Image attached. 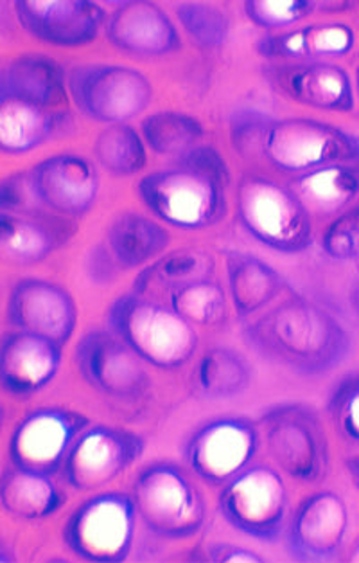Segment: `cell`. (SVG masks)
I'll list each match as a JSON object with an SVG mask.
<instances>
[{
    "instance_id": "6da1fadb",
    "label": "cell",
    "mask_w": 359,
    "mask_h": 563,
    "mask_svg": "<svg viewBox=\"0 0 359 563\" xmlns=\"http://www.w3.org/2000/svg\"><path fill=\"white\" fill-rule=\"evenodd\" d=\"M246 339L266 358L299 375H325L349 356L352 341L330 311L291 297L246 327Z\"/></svg>"
},
{
    "instance_id": "7a4b0ae2",
    "label": "cell",
    "mask_w": 359,
    "mask_h": 563,
    "mask_svg": "<svg viewBox=\"0 0 359 563\" xmlns=\"http://www.w3.org/2000/svg\"><path fill=\"white\" fill-rule=\"evenodd\" d=\"M227 164L216 150L202 146L180 155L177 166L146 175L138 184L144 206L172 228L207 229L227 211Z\"/></svg>"
},
{
    "instance_id": "3957f363",
    "label": "cell",
    "mask_w": 359,
    "mask_h": 563,
    "mask_svg": "<svg viewBox=\"0 0 359 563\" xmlns=\"http://www.w3.org/2000/svg\"><path fill=\"white\" fill-rule=\"evenodd\" d=\"M110 327L144 362L177 369L194 355L198 335L191 322L172 308L128 294L110 310Z\"/></svg>"
},
{
    "instance_id": "277c9868",
    "label": "cell",
    "mask_w": 359,
    "mask_h": 563,
    "mask_svg": "<svg viewBox=\"0 0 359 563\" xmlns=\"http://www.w3.org/2000/svg\"><path fill=\"white\" fill-rule=\"evenodd\" d=\"M237 217L257 242L277 253L296 254L310 247L311 213L284 184L246 175L237 186Z\"/></svg>"
},
{
    "instance_id": "5b68a950",
    "label": "cell",
    "mask_w": 359,
    "mask_h": 563,
    "mask_svg": "<svg viewBox=\"0 0 359 563\" xmlns=\"http://www.w3.org/2000/svg\"><path fill=\"white\" fill-rule=\"evenodd\" d=\"M132 497L144 525L166 539H189L207 519L202 492L175 465L160 463L141 472Z\"/></svg>"
},
{
    "instance_id": "8992f818",
    "label": "cell",
    "mask_w": 359,
    "mask_h": 563,
    "mask_svg": "<svg viewBox=\"0 0 359 563\" xmlns=\"http://www.w3.org/2000/svg\"><path fill=\"white\" fill-rule=\"evenodd\" d=\"M285 174H310L333 164L359 163V135L310 118L273 121L262 150Z\"/></svg>"
},
{
    "instance_id": "52a82bcc",
    "label": "cell",
    "mask_w": 359,
    "mask_h": 563,
    "mask_svg": "<svg viewBox=\"0 0 359 563\" xmlns=\"http://www.w3.org/2000/svg\"><path fill=\"white\" fill-rule=\"evenodd\" d=\"M259 426L271 457L285 474L307 485L324 479L329 470V443L315 410L301 404L273 407Z\"/></svg>"
},
{
    "instance_id": "ba28073f",
    "label": "cell",
    "mask_w": 359,
    "mask_h": 563,
    "mask_svg": "<svg viewBox=\"0 0 359 563\" xmlns=\"http://www.w3.org/2000/svg\"><path fill=\"white\" fill-rule=\"evenodd\" d=\"M69 92L87 118L103 124L137 118L153 98L148 76L126 65H81L70 73Z\"/></svg>"
},
{
    "instance_id": "9c48e42d",
    "label": "cell",
    "mask_w": 359,
    "mask_h": 563,
    "mask_svg": "<svg viewBox=\"0 0 359 563\" xmlns=\"http://www.w3.org/2000/svg\"><path fill=\"white\" fill-rule=\"evenodd\" d=\"M220 511L232 528L262 542L281 537L288 514V489L270 466H251L225 485Z\"/></svg>"
},
{
    "instance_id": "30bf717a",
    "label": "cell",
    "mask_w": 359,
    "mask_h": 563,
    "mask_svg": "<svg viewBox=\"0 0 359 563\" xmlns=\"http://www.w3.org/2000/svg\"><path fill=\"white\" fill-rule=\"evenodd\" d=\"M137 506L130 495H96L65 526V542L79 559L123 562L132 549Z\"/></svg>"
},
{
    "instance_id": "8fae6325",
    "label": "cell",
    "mask_w": 359,
    "mask_h": 563,
    "mask_svg": "<svg viewBox=\"0 0 359 563\" xmlns=\"http://www.w3.org/2000/svg\"><path fill=\"white\" fill-rule=\"evenodd\" d=\"M259 449V429L245 418L212 420L189 438V468L212 486H225L246 470Z\"/></svg>"
},
{
    "instance_id": "7c38bea8",
    "label": "cell",
    "mask_w": 359,
    "mask_h": 563,
    "mask_svg": "<svg viewBox=\"0 0 359 563\" xmlns=\"http://www.w3.org/2000/svg\"><path fill=\"white\" fill-rule=\"evenodd\" d=\"M87 426L89 420L75 410L56 407L33 410L13 430L11 463L27 472L56 474Z\"/></svg>"
},
{
    "instance_id": "4fadbf2b",
    "label": "cell",
    "mask_w": 359,
    "mask_h": 563,
    "mask_svg": "<svg viewBox=\"0 0 359 563\" xmlns=\"http://www.w3.org/2000/svg\"><path fill=\"white\" fill-rule=\"evenodd\" d=\"M76 362L85 382L110 398L135 400L146 395L152 384L143 358L106 331L85 335L76 347Z\"/></svg>"
},
{
    "instance_id": "5bb4252c",
    "label": "cell",
    "mask_w": 359,
    "mask_h": 563,
    "mask_svg": "<svg viewBox=\"0 0 359 563\" xmlns=\"http://www.w3.org/2000/svg\"><path fill=\"white\" fill-rule=\"evenodd\" d=\"M143 449V440L128 430L90 427L70 446L64 463L65 477L81 492L101 488L132 466Z\"/></svg>"
},
{
    "instance_id": "9a60e30c",
    "label": "cell",
    "mask_w": 359,
    "mask_h": 563,
    "mask_svg": "<svg viewBox=\"0 0 359 563\" xmlns=\"http://www.w3.org/2000/svg\"><path fill=\"white\" fill-rule=\"evenodd\" d=\"M16 19L33 38L58 47L94 42L104 22V10L90 0H16Z\"/></svg>"
},
{
    "instance_id": "2e32d148",
    "label": "cell",
    "mask_w": 359,
    "mask_h": 563,
    "mask_svg": "<svg viewBox=\"0 0 359 563\" xmlns=\"http://www.w3.org/2000/svg\"><path fill=\"white\" fill-rule=\"evenodd\" d=\"M27 175L36 200L59 217H83L98 198V169L81 155L45 158Z\"/></svg>"
},
{
    "instance_id": "e0dca14e",
    "label": "cell",
    "mask_w": 359,
    "mask_h": 563,
    "mask_svg": "<svg viewBox=\"0 0 359 563\" xmlns=\"http://www.w3.org/2000/svg\"><path fill=\"white\" fill-rule=\"evenodd\" d=\"M347 528L349 514L340 495H311L288 526V549L301 562H330L340 553Z\"/></svg>"
},
{
    "instance_id": "ac0fdd59",
    "label": "cell",
    "mask_w": 359,
    "mask_h": 563,
    "mask_svg": "<svg viewBox=\"0 0 359 563\" xmlns=\"http://www.w3.org/2000/svg\"><path fill=\"white\" fill-rule=\"evenodd\" d=\"M266 78L285 98L311 109L350 112L355 109V87L349 73L330 62H296L271 65Z\"/></svg>"
},
{
    "instance_id": "d6986e66",
    "label": "cell",
    "mask_w": 359,
    "mask_h": 563,
    "mask_svg": "<svg viewBox=\"0 0 359 563\" xmlns=\"http://www.w3.org/2000/svg\"><path fill=\"white\" fill-rule=\"evenodd\" d=\"M8 319L19 330L69 341L76 328L75 299L55 283L24 279L11 290Z\"/></svg>"
},
{
    "instance_id": "ffe728a7",
    "label": "cell",
    "mask_w": 359,
    "mask_h": 563,
    "mask_svg": "<svg viewBox=\"0 0 359 563\" xmlns=\"http://www.w3.org/2000/svg\"><path fill=\"white\" fill-rule=\"evenodd\" d=\"M61 364V344L33 331L5 333L0 350V382L10 395L27 396L44 389Z\"/></svg>"
},
{
    "instance_id": "44dd1931",
    "label": "cell",
    "mask_w": 359,
    "mask_h": 563,
    "mask_svg": "<svg viewBox=\"0 0 359 563\" xmlns=\"http://www.w3.org/2000/svg\"><path fill=\"white\" fill-rule=\"evenodd\" d=\"M106 35L133 56H162L180 49V36L168 13L153 2H124L110 16Z\"/></svg>"
},
{
    "instance_id": "7402d4cb",
    "label": "cell",
    "mask_w": 359,
    "mask_h": 563,
    "mask_svg": "<svg viewBox=\"0 0 359 563\" xmlns=\"http://www.w3.org/2000/svg\"><path fill=\"white\" fill-rule=\"evenodd\" d=\"M70 222L42 208L2 211L0 247L13 262H42L67 242L72 234Z\"/></svg>"
},
{
    "instance_id": "603a6c76",
    "label": "cell",
    "mask_w": 359,
    "mask_h": 563,
    "mask_svg": "<svg viewBox=\"0 0 359 563\" xmlns=\"http://www.w3.org/2000/svg\"><path fill=\"white\" fill-rule=\"evenodd\" d=\"M69 123V110L0 98V150L10 155L25 154L47 143Z\"/></svg>"
},
{
    "instance_id": "cb8c5ba5",
    "label": "cell",
    "mask_w": 359,
    "mask_h": 563,
    "mask_svg": "<svg viewBox=\"0 0 359 563\" xmlns=\"http://www.w3.org/2000/svg\"><path fill=\"white\" fill-rule=\"evenodd\" d=\"M355 31L345 22H322L284 33L265 36L257 49L266 58L295 59V62H324L340 58L355 47Z\"/></svg>"
},
{
    "instance_id": "d4e9b609",
    "label": "cell",
    "mask_w": 359,
    "mask_h": 563,
    "mask_svg": "<svg viewBox=\"0 0 359 563\" xmlns=\"http://www.w3.org/2000/svg\"><path fill=\"white\" fill-rule=\"evenodd\" d=\"M0 98L24 99L56 110H69L64 70L45 56L24 55L2 69Z\"/></svg>"
},
{
    "instance_id": "484cf974",
    "label": "cell",
    "mask_w": 359,
    "mask_h": 563,
    "mask_svg": "<svg viewBox=\"0 0 359 563\" xmlns=\"http://www.w3.org/2000/svg\"><path fill=\"white\" fill-rule=\"evenodd\" d=\"M310 213L338 217L359 195V163L333 164L291 180Z\"/></svg>"
},
{
    "instance_id": "4316f807",
    "label": "cell",
    "mask_w": 359,
    "mask_h": 563,
    "mask_svg": "<svg viewBox=\"0 0 359 563\" xmlns=\"http://www.w3.org/2000/svg\"><path fill=\"white\" fill-rule=\"evenodd\" d=\"M49 477L51 475L27 472L16 466L4 472L0 497L5 511L24 520L45 519L55 514L65 499Z\"/></svg>"
},
{
    "instance_id": "83f0119b",
    "label": "cell",
    "mask_w": 359,
    "mask_h": 563,
    "mask_svg": "<svg viewBox=\"0 0 359 563\" xmlns=\"http://www.w3.org/2000/svg\"><path fill=\"white\" fill-rule=\"evenodd\" d=\"M109 242L124 268L141 267L168 247L169 234L160 223L135 211H124L110 223Z\"/></svg>"
},
{
    "instance_id": "f1b7e54d",
    "label": "cell",
    "mask_w": 359,
    "mask_h": 563,
    "mask_svg": "<svg viewBox=\"0 0 359 563\" xmlns=\"http://www.w3.org/2000/svg\"><path fill=\"white\" fill-rule=\"evenodd\" d=\"M227 271L232 302L242 317L262 310L279 296L284 283L277 271L250 254L228 256Z\"/></svg>"
},
{
    "instance_id": "f546056e",
    "label": "cell",
    "mask_w": 359,
    "mask_h": 563,
    "mask_svg": "<svg viewBox=\"0 0 359 563\" xmlns=\"http://www.w3.org/2000/svg\"><path fill=\"white\" fill-rule=\"evenodd\" d=\"M198 386L209 398H232L250 384L248 362L236 351L212 347L198 364Z\"/></svg>"
},
{
    "instance_id": "4dcf8cb0",
    "label": "cell",
    "mask_w": 359,
    "mask_h": 563,
    "mask_svg": "<svg viewBox=\"0 0 359 563\" xmlns=\"http://www.w3.org/2000/svg\"><path fill=\"white\" fill-rule=\"evenodd\" d=\"M94 154L101 168L115 177H130L148 163L146 146L130 124H110L98 135Z\"/></svg>"
},
{
    "instance_id": "1f68e13d",
    "label": "cell",
    "mask_w": 359,
    "mask_h": 563,
    "mask_svg": "<svg viewBox=\"0 0 359 563\" xmlns=\"http://www.w3.org/2000/svg\"><path fill=\"white\" fill-rule=\"evenodd\" d=\"M203 134L205 130L198 119L171 110L149 115L143 123L144 141L158 155L188 154Z\"/></svg>"
},
{
    "instance_id": "d6a6232c",
    "label": "cell",
    "mask_w": 359,
    "mask_h": 563,
    "mask_svg": "<svg viewBox=\"0 0 359 563\" xmlns=\"http://www.w3.org/2000/svg\"><path fill=\"white\" fill-rule=\"evenodd\" d=\"M171 308L191 324L212 327L225 321L227 299L216 283L197 279L172 288Z\"/></svg>"
},
{
    "instance_id": "836d02e7",
    "label": "cell",
    "mask_w": 359,
    "mask_h": 563,
    "mask_svg": "<svg viewBox=\"0 0 359 563\" xmlns=\"http://www.w3.org/2000/svg\"><path fill=\"white\" fill-rule=\"evenodd\" d=\"M177 16L191 38L205 47L227 44L231 20L217 5L188 2L177 8Z\"/></svg>"
},
{
    "instance_id": "e575fe53",
    "label": "cell",
    "mask_w": 359,
    "mask_h": 563,
    "mask_svg": "<svg viewBox=\"0 0 359 563\" xmlns=\"http://www.w3.org/2000/svg\"><path fill=\"white\" fill-rule=\"evenodd\" d=\"M327 412L340 440L359 449V373L345 376L330 390Z\"/></svg>"
},
{
    "instance_id": "d590c367",
    "label": "cell",
    "mask_w": 359,
    "mask_h": 563,
    "mask_svg": "<svg viewBox=\"0 0 359 563\" xmlns=\"http://www.w3.org/2000/svg\"><path fill=\"white\" fill-rule=\"evenodd\" d=\"M315 4L305 0H284V2H271V0H250L243 4L246 16L265 30H281L291 27L311 15Z\"/></svg>"
},
{
    "instance_id": "8d00e7d4",
    "label": "cell",
    "mask_w": 359,
    "mask_h": 563,
    "mask_svg": "<svg viewBox=\"0 0 359 563\" xmlns=\"http://www.w3.org/2000/svg\"><path fill=\"white\" fill-rule=\"evenodd\" d=\"M322 249L336 262L359 260V203L336 217L325 229Z\"/></svg>"
},
{
    "instance_id": "74e56055",
    "label": "cell",
    "mask_w": 359,
    "mask_h": 563,
    "mask_svg": "<svg viewBox=\"0 0 359 563\" xmlns=\"http://www.w3.org/2000/svg\"><path fill=\"white\" fill-rule=\"evenodd\" d=\"M211 273L212 262L207 254L177 251L169 256L160 257L146 274L162 277L166 282L175 283V287H180L183 283L205 279Z\"/></svg>"
},
{
    "instance_id": "f35d334b",
    "label": "cell",
    "mask_w": 359,
    "mask_h": 563,
    "mask_svg": "<svg viewBox=\"0 0 359 563\" xmlns=\"http://www.w3.org/2000/svg\"><path fill=\"white\" fill-rule=\"evenodd\" d=\"M271 119L256 112H245L232 121V141L239 154L245 157L262 155L266 135L270 130Z\"/></svg>"
},
{
    "instance_id": "ab89813d",
    "label": "cell",
    "mask_w": 359,
    "mask_h": 563,
    "mask_svg": "<svg viewBox=\"0 0 359 563\" xmlns=\"http://www.w3.org/2000/svg\"><path fill=\"white\" fill-rule=\"evenodd\" d=\"M211 556L214 562H262L261 556H257L256 553L227 544L212 548Z\"/></svg>"
},
{
    "instance_id": "60d3db41",
    "label": "cell",
    "mask_w": 359,
    "mask_h": 563,
    "mask_svg": "<svg viewBox=\"0 0 359 563\" xmlns=\"http://www.w3.org/2000/svg\"><path fill=\"white\" fill-rule=\"evenodd\" d=\"M347 468H349L350 477H352V481L356 483V488L359 489V455L347 460Z\"/></svg>"
},
{
    "instance_id": "b9f144b4",
    "label": "cell",
    "mask_w": 359,
    "mask_h": 563,
    "mask_svg": "<svg viewBox=\"0 0 359 563\" xmlns=\"http://www.w3.org/2000/svg\"><path fill=\"white\" fill-rule=\"evenodd\" d=\"M350 301H352V308H355L356 316L359 319V279L355 283V288H352V294H350Z\"/></svg>"
},
{
    "instance_id": "7bdbcfd3",
    "label": "cell",
    "mask_w": 359,
    "mask_h": 563,
    "mask_svg": "<svg viewBox=\"0 0 359 563\" xmlns=\"http://www.w3.org/2000/svg\"><path fill=\"white\" fill-rule=\"evenodd\" d=\"M350 562H359V540L356 542L352 553H350Z\"/></svg>"
},
{
    "instance_id": "ee69618b",
    "label": "cell",
    "mask_w": 359,
    "mask_h": 563,
    "mask_svg": "<svg viewBox=\"0 0 359 563\" xmlns=\"http://www.w3.org/2000/svg\"><path fill=\"white\" fill-rule=\"evenodd\" d=\"M356 90H358V98H359V69H358V73H356Z\"/></svg>"
}]
</instances>
